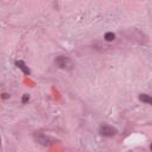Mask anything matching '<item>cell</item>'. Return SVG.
Returning <instances> with one entry per match:
<instances>
[{
  "mask_svg": "<svg viewBox=\"0 0 152 152\" xmlns=\"http://www.w3.org/2000/svg\"><path fill=\"white\" fill-rule=\"evenodd\" d=\"M54 64L60 70H66V71H71L75 67V64H73L72 59L69 58V57H66V56H58L54 59Z\"/></svg>",
  "mask_w": 152,
  "mask_h": 152,
  "instance_id": "cell-1",
  "label": "cell"
},
{
  "mask_svg": "<svg viewBox=\"0 0 152 152\" xmlns=\"http://www.w3.org/2000/svg\"><path fill=\"white\" fill-rule=\"evenodd\" d=\"M117 133H118V130L113 126L109 125V124H102L100 127H99V134L103 136V137L111 138V137H114Z\"/></svg>",
  "mask_w": 152,
  "mask_h": 152,
  "instance_id": "cell-2",
  "label": "cell"
},
{
  "mask_svg": "<svg viewBox=\"0 0 152 152\" xmlns=\"http://www.w3.org/2000/svg\"><path fill=\"white\" fill-rule=\"evenodd\" d=\"M33 138L38 144H40L41 146H45V148H47L52 144V139L50 137H47L46 134H44L42 132H34Z\"/></svg>",
  "mask_w": 152,
  "mask_h": 152,
  "instance_id": "cell-3",
  "label": "cell"
},
{
  "mask_svg": "<svg viewBox=\"0 0 152 152\" xmlns=\"http://www.w3.org/2000/svg\"><path fill=\"white\" fill-rule=\"evenodd\" d=\"M15 66H17L19 70H21L25 76H30V75H31V70L28 69V66H27L23 60H17V61H15Z\"/></svg>",
  "mask_w": 152,
  "mask_h": 152,
  "instance_id": "cell-4",
  "label": "cell"
},
{
  "mask_svg": "<svg viewBox=\"0 0 152 152\" xmlns=\"http://www.w3.org/2000/svg\"><path fill=\"white\" fill-rule=\"evenodd\" d=\"M139 100H140L142 103H145V104H152L151 96H149V94H146V93L139 94Z\"/></svg>",
  "mask_w": 152,
  "mask_h": 152,
  "instance_id": "cell-5",
  "label": "cell"
},
{
  "mask_svg": "<svg viewBox=\"0 0 152 152\" xmlns=\"http://www.w3.org/2000/svg\"><path fill=\"white\" fill-rule=\"evenodd\" d=\"M104 39H105L106 41L111 42V41H113L114 39H115V34H114L113 32H106L105 36H104Z\"/></svg>",
  "mask_w": 152,
  "mask_h": 152,
  "instance_id": "cell-6",
  "label": "cell"
},
{
  "mask_svg": "<svg viewBox=\"0 0 152 152\" xmlns=\"http://www.w3.org/2000/svg\"><path fill=\"white\" fill-rule=\"evenodd\" d=\"M28 100H30V94H24V96H23V100H21V103H23V104H26Z\"/></svg>",
  "mask_w": 152,
  "mask_h": 152,
  "instance_id": "cell-7",
  "label": "cell"
},
{
  "mask_svg": "<svg viewBox=\"0 0 152 152\" xmlns=\"http://www.w3.org/2000/svg\"><path fill=\"white\" fill-rule=\"evenodd\" d=\"M1 98H2V99H8V98H10V94H7V93H2V94H1Z\"/></svg>",
  "mask_w": 152,
  "mask_h": 152,
  "instance_id": "cell-8",
  "label": "cell"
},
{
  "mask_svg": "<svg viewBox=\"0 0 152 152\" xmlns=\"http://www.w3.org/2000/svg\"><path fill=\"white\" fill-rule=\"evenodd\" d=\"M0 145H1V138H0Z\"/></svg>",
  "mask_w": 152,
  "mask_h": 152,
  "instance_id": "cell-9",
  "label": "cell"
}]
</instances>
